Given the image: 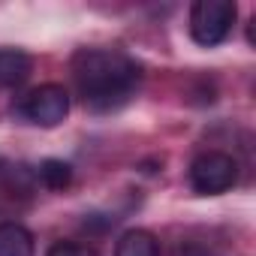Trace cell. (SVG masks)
<instances>
[{
  "mask_svg": "<svg viewBox=\"0 0 256 256\" xmlns=\"http://www.w3.org/2000/svg\"><path fill=\"white\" fill-rule=\"evenodd\" d=\"M72 78L82 102L94 112H112L133 96L142 72L133 58L108 48H82L72 58Z\"/></svg>",
  "mask_w": 256,
  "mask_h": 256,
  "instance_id": "cell-1",
  "label": "cell"
},
{
  "mask_svg": "<svg viewBox=\"0 0 256 256\" xmlns=\"http://www.w3.org/2000/svg\"><path fill=\"white\" fill-rule=\"evenodd\" d=\"M235 16L238 10L232 0H196L190 10V36L205 48L220 46L232 34Z\"/></svg>",
  "mask_w": 256,
  "mask_h": 256,
  "instance_id": "cell-2",
  "label": "cell"
},
{
  "mask_svg": "<svg viewBox=\"0 0 256 256\" xmlns=\"http://www.w3.org/2000/svg\"><path fill=\"white\" fill-rule=\"evenodd\" d=\"M238 181V163L223 151H205L190 163V187L199 196H220Z\"/></svg>",
  "mask_w": 256,
  "mask_h": 256,
  "instance_id": "cell-3",
  "label": "cell"
},
{
  "mask_svg": "<svg viewBox=\"0 0 256 256\" xmlns=\"http://www.w3.org/2000/svg\"><path fill=\"white\" fill-rule=\"evenodd\" d=\"M22 114L36 126H58L70 114V94L64 84H40L22 100Z\"/></svg>",
  "mask_w": 256,
  "mask_h": 256,
  "instance_id": "cell-4",
  "label": "cell"
},
{
  "mask_svg": "<svg viewBox=\"0 0 256 256\" xmlns=\"http://www.w3.org/2000/svg\"><path fill=\"white\" fill-rule=\"evenodd\" d=\"M34 70L30 54L22 48H0V88H16L22 84Z\"/></svg>",
  "mask_w": 256,
  "mask_h": 256,
  "instance_id": "cell-5",
  "label": "cell"
},
{
  "mask_svg": "<svg viewBox=\"0 0 256 256\" xmlns=\"http://www.w3.org/2000/svg\"><path fill=\"white\" fill-rule=\"evenodd\" d=\"M36 244L30 229H24L22 223H0V256H34Z\"/></svg>",
  "mask_w": 256,
  "mask_h": 256,
  "instance_id": "cell-6",
  "label": "cell"
},
{
  "mask_svg": "<svg viewBox=\"0 0 256 256\" xmlns=\"http://www.w3.org/2000/svg\"><path fill=\"white\" fill-rule=\"evenodd\" d=\"M114 256H160V247L148 229H126L114 244Z\"/></svg>",
  "mask_w": 256,
  "mask_h": 256,
  "instance_id": "cell-7",
  "label": "cell"
},
{
  "mask_svg": "<svg viewBox=\"0 0 256 256\" xmlns=\"http://www.w3.org/2000/svg\"><path fill=\"white\" fill-rule=\"evenodd\" d=\"M36 175H40L42 187H48V190H64V187H70V181H72V166L64 163V160H42L40 169H36Z\"/></svg>",
  "mask_w": 256,
  "mask_h": 256,
  "instance_id": "cell-8",
  "label": "cell"
},
{
  "mask_svg": "<svg viewBox=\"0 0 256 256\" xmlns=\"http://www.w3.org/2000/svg\"><path fill=\"white\" fill-rule=\"evenodd\" d=\"M46 256H96V250L78 241H54Z\"/></svg>",
  "mask_w": 256,
  "mask_h": 256,
  "instance_id": "cell-9",
  "label": "cell"
},
{
  "mask_svg": "<svg viewBox=\"0 0 256 256\" xmlns=\"http://www.w3.org/2000/svg\"><path fill=\"white\" fill-rule=\"evenodd\" d=\"M178 256H214V250H211V247H205L202 241H181Z\"/></svg>",
  "mask_w": 256,
  "mask_h": 256,
  "instance_id": "cell-10",
  "label": "cell"
}]
</instances>
